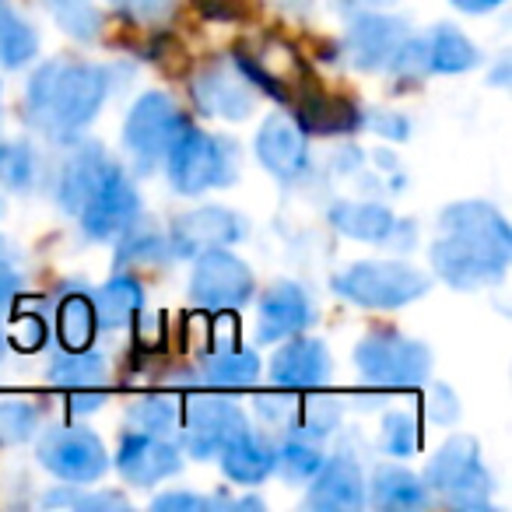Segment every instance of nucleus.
I'll return each mask as SVG.
<instances>
[{
    "mask_svg": "<svg viewBox=\"0 0 512 512\" xmlns=\"http://www.w3.org/2000/svg\"><path fill=\"white\" fill-rule=\"evenodd\" d=\"M113 85V74L92 64H74V60H53L43 64L29 81L25 95V113L36 130H43L53 141L81 134L102 109Z\"/></svg>",
    "mask_w": 512,
    "mask_h": 512,
    "instance_id": "1",
    "label": "nucleus"
},
{
    "mask_svg": "<svg viewBox=\"0 0 512 512\" xmlns=\"http://www.w3.org/2000/svg\"><path fill=\"white\" fill-rule=\"evenodd\" d=\"M169 162V183L179 193L193 197L211 186H228L235 179V144L221 141L204 130L183 127V134L165 151Z\"/></svg>",
    "mask_w": 512,
    "mask_h": 512,
    "instance_id": "2",
    "label": "nucleus"
},
{
    "mask_svg": "<svg viewBox=\"0 0 512 512\" xmlns=\"http://www.w3.org/2000/svg\"><path fill=\"white\" fill-rule=\"evenodd\" d=\"M425 481L456 509H484L491 495V474L481 467V449L470 435H456L435 453Z\"/></svg>",
    "mask_w": 512,
    "mask_h": 512,
    "instance_id": "3",
    "label": "nucleus"
},
{
    "mask_svg": "<svg viewBox=\"0 0 512 512\" xmlns=\"http://www.w3.org/2000/svg\"><path fill=\"white\" fill-rule=\"evenodd\" d=\"M337 295L365 309H400L428 292V278L407 264H355L334 278Z\"/></svg>",
    "mask_w": 512,
    "mask_h": 512,
    "instance_id": "4",
    "label": "nucleus"
},
{
    "mask_svg": "<svg viewBox=\"0 0 512 512\" xmlns=\"http://www.w3.org/2000/svg\"><path fill=\"white\" fill-rule=\"evenodd\" d=\"M355 362L365 383L386 386V390H407V386L425 383L428 369H432V351L397 334H369L358 344Z\"/></svg>",
    "mask_w": 512,
    "mask_h": 512,
    "instance_id": "5",
    "label": "nucleus"
},
{
    "mask_svg": "<svg viewBox=\"0 0 512 512\" xmlns=\"http://www.w3.org/2000/svg\"><path fill=\"white\" fill-rule=\"evenodd\" d=\"M183 127L186 120L176 109V102L162 92H148L130 109L127 127H123V144H127L137 169L151 172L165 158V151L172 148V141L183 134Z\"/></svg>",
    "mask_w": 512,
    "mask_h": 512,
    "instance_id": "6",
    "label": "nucleus"
},
{
    "mask_svg": "<svg viewBox=\"0 0 512 512\" xmlns=\"http://www.w3.org/2000/svg\"><path fill=\"white\" fill-rule=\"evenodd\" d=\"M190 295L207 313H232V309L246 306L249 295H253V274L235 253L207 249V253L197 256Z\"/></svg>",
    "mask_w": 512,
    "mask_h": 512,
    "instance_id": "7",
    "label": "nucleus"
},
{
    "mask_svg": "<svg viewBox=\"0 0 512 512\" xmlns=\"http://www.w3.org/2000/svg\"><path fill=\"white\" fill-rule=\"evenodd\" d=\"M39 463L71 484L95 481L109 467L102 442L85 428H50L39 442Z\"/></svg>",
    "mask_w": 512,
    "mask_h": 512,
    "instance_id": "8",
    "label": "nucleus"
},
{
    "mask_svg": "<svg viewBox=\"0 0 512 512\" xmlns=\"http://www.w3.org/2000/svg\"><path fill=\"white\" fill-rule=\"evenodd\" d=\"M432 267L446 285L460 288V292H474V288L495 285L502 278L505 267H509V256L453 239V235H442L432 246Z\"/></svg>",
    "mask_w": 512,
    "mask_h": 512,
    "instance_id": "9",
    "label": "nucleus"
},
{
    "mask_svg": "<svg viewBox=\"0 0 512 512\" xmlns=\"http://www.w3.org/2000/svg\"><path fill=\"white\" fill-rule=\"evenodd\" d=\"M246 418L242 411L225 397H197L186 400V449L197 460H211L232 439H239L246 432Z\"/></svg>",
    "mask_w": 512,
    "mask_h": 512,
    "instance_id": "10",
    "label": "nucleus"
},
{
    "mask_svg": "<svg viewBox=\"0 0 512 512\" xmlns=\"http://www.w3.org/2000/svg\"><path fill=\"white\" fill-rule=\"evenodd\" d=\"M137 211H141L137 190L113 165V169L106 172V179L99 183V190H95L92 197H88V204L78 211V218H81V225H85L88 239L102 242V239H116V235L127 232L137 221Z\"/></svg>",
    "mask_w": 512,
    "mask_h": 512,
    "instance_id": "11",
    "label": "nucleus"
},
{
    "mask_svg": "<svg viewBox=\"0 0 512 512\" xmlns=\"http://www.w3.org/2000/svg\"><path fill=\"white\" fill-rule=\"evenodd\" d=\"M242 235H246V225L239 214L225 211V207H197V211H186L172 221L169 246L179 256H200L207 249L228 246Z\"/></svg>",
    "mask_w": 512,
    "mask_h": 512,
    "instance_id": "12",
    "label": "nucleus"
},
{
    "mask_svg": "<svg viewBox=\"0 0 512 512\" xmlns=\"http://www.w3.org/2000/svg\"><path fill=\"white\" fill-rule=\"evenodd\" d=\"M116 467L137 488H148L155 481L179 474L183 460H179V449L172 446L162 435H148V432H134L130 428L120 439V456H116Z\"/></svg>",
    "mask_w": 512,
    "mask_h": 512,
    "instance_id": "13",
    "label": "nucleus"
},
{
    "mask_svg": "<svg viewBox=\"0 0 512 512\" xmlns=\"http://www.w3.org/2000/svg\"><path fill=\"white\" fill-rule=\"evenodd\" d=\"M256 158L267 165L278 179H302L309 172V141L302 134L299 120L278 113L256 134Z\"/></svg>",
    "mask_w": 512,
    "mask_h": 512,
    "instance_id": "14",
    "label": "nucleus"
},
{
    "mask_svg": "<svg viewBox=\"0 0 512 512\" xmlns=\"http://www.w3.org/2000/svg\"><path fill=\"white\" fill-rule=\"evenodd\" d=\"M442 235H453V239L474 242V246L495 249L502 256H512V232L509 221L495 211L491 204H477V200H467V204H449L439 218Z\"/></svg>",
    "mask_w": 512,
    "mask_h": 512,
    "instance_id": "15",
    "label": "nucleus"
},
{
    "mask_svg": "<svg viewBox=\"0 0 512 512\" xmlns=\"http://www.w3.org/2000/svg\"><path fill=\"white\" fill-rule=\"evenodd\" d=\"M193 99L204 113L221 120H246L253 113V92L232 64H211L193 78Z\"/></svg>",
    "mask_w": 512,
    "mask_h": 512,
    "instance_id": "16",
    "label": "nucleus"
},
{
    "mask_svg": "<svg viewBox=\"0 0 512 512\" xmlns=\"http://www.w3.org/2000/svg\"><path fill=\"white\" fill-rule=\"evenodd\" d=\"M407 39V25L400 18L386 15H365L355 22V29L344 39V53H348L351 67L358 71H376V67L390 64L393 50Z\"/></svg>",
    "mask_w": 512,
    "mask_h": 512,
    "instance_id": "17",
    "label": "nucleus"
},
{
    "mask_svg": "<svg viewBox=\"0 0 512 512\" xmlns=\"http://www.w3.org/2000/svg\"><path fill=\"white\" fill-rule=\"evenodd\" d=\"M113 169V162L106 158V151L99 144H78L71 155L64 158L60 165V179H57V197H60V207L71 214H78L81 207L88 204L99 183L106 179V172Z\"/></svg>",
    "mask_w": 512,
    "mask_h": 512,
    "instance_id": "18",
    "label": "nucleus"
},
{
    "mask_svg": "<svg viewBox=\"0 0 512 512\" xmlns=\"http://www.w3.org/2000/svg\"><path fill=\"white\" fill-rule=\"evenodd\" d=\"M309 481H313V488H309L313 509L355 512L365 505V477L351 456H337V460L323 463Z\"/></svg>",
    "mask_w": 512,
    "mask_h": 512,
    "instance_id": "19",
    "label": "nucleus"
},
{
    "mask_svg": "<svg viewBox=\"0 0 512 512\" xmlns=\"http://www.w3.org/2000/svg\"><path fill=\"white\" fill-rule=\"evenodd\" d=\"M313 320V306H309L306 292L292 281L274 285L271 292L260 299V320H256V337L264 344H274L281 337L299 334Z\"/></svg>",
    "mask_w": 512,
    "mask_h": 512,
    "instance_id": "20",
    "label": "nucleus"
},
{
    "mask_svg": "<svg viewBox=\"0 0 512 512\" xmlns=\"http://www.w3.org/2000/svg\"><path fill=\"white\" fill-rule=\"evenodd\" d=\"M271 376L281 390H316L330 379V355L320 341H295L274 355Z\"/></svg>",
    "mask_w": 512,
    "mask_h": 512,
    "instance_id": "21",
    "label": "nucleus"
},
{
    "mask_svg": "<svg viewBox=\"0 0 512 512\" xmlns=\"http://www.w3.org/2000/svg\"><path fill=\"white\" fill-rule=\"evenodd\" d=\"M330 221H334L337 232L348 235V239L376 242V246L397 242V232H400L397 218H393L383 204H337L334 211H330Z\"/></svg>",
    "mask_w": 512,
    "mask_h": 512,
    "instance_id": "22",
    "label": "nucleus"
},
{
    "mask_svg": "<svg viewBox=\"0 0 512 512\" xmlns=\"http://www.w3.org/2000/svg\"><path fill=\"white\" fill-rule=\"evenodd\" d=\"M218 456H221V470H225L235 484H260L274 470V449L267 446L260 435L249 432V428L239 439L228 442Z\"/></svg>",
    "mask_w": 512,
    "mask_h": 512,
    "instance_id": "23",
    "label": "nucleus"
},
{
    "mask_svg": "<svg viewBox=\"0 0 512 512\" xmlns=\"http://www.w3.org/2000/svg\"><path fill=\"white\" fill-rule=\"evenodd\" d=\"M372 505L393 512L425 509L428 505V484H421L411 470L404 467H379L372 474Z\"/></svg>",
    "mask_w": 512,
    "mask_h": 512,
    "instance_id": "24",
    "label": "nucleus"
},
{
    "mask_svg": "<svg viewBox=\"0 0 512 512\" xmlns=\"http://www.w3.org/2000/svg\"><path fill=\"white\" fill-rule=\"evenodd\" d=\"M109 376V365L106 355L99 351H57L50 362V383L53 386H64V390H92V386H102Z\"/></svg>",
    "mask_w": 512,
    "mask_h": 512,
    "instance_id": "25",
    "label": "nucleus"
},
{
    "mask_svg": "<svg viewBox=\"0 0 512 512\" xmlns=\"http://www.w3.org/2000/svg\"><path fill=\"white\" fill-rule=\"evenodd\" d=\"M425 43H428V71L435 74H463L481 64L477 46L463 32L449 29V25H439L432 36H425Z\"/></svg>",
    "mask_w": 512,
    "mask_h": 512,
    "instance_id": "26",
    "label": "nucleus"
},
{
    "mask_svg": "<svg viewBox=\"0 0 512 512\" xmlns=\"http://www.w3.org/2000/svg\"><path fill=\"white\" fill-rule=\"evenodd\" d=\"M39 50V36L11 0H0V64L18 71L25 67Z\"/></svg>",
    "mask_w": 512,
    "mask_h": 512,
    "instance_id": "27",
    "label": "nucleus"
},
{
    "mask_svg": "<svg viewBox=\"0 0 512 512\" xmlns=\"http://www.w3.org/2000/svg\"><path fill=\"white\" fill-rule=\"evenodd\" d=\"M95 327L102 330H116L123 327V323L130 320V316L141 309V285H137L134 278H113L109 285H102L99 292H95Z\"/></svg>",
    "mask_w": 512,
    "mask_h": 512,
    "instance_id": "28",
    "label": "nucleus"
},
{
    "mask_svg": "<svg viewBox=\"0 0 512 512\" xmlns=\"http://www.w3.org/2000/svg\"><path fill=\"white\" fill-rule=\"evenodd\" d=\"M43 8L78 43H95L102 36V15L92 0H43Z\"/></svg>",
    "mask_w": 512,
    "mask_h": 512,
    "instance_id": "29",
    "label": "nucleus"
},
{
    "mask_svg": "<svg viewBox=\"0 0 512 512\" xmlns=\"http://www.w3.org/2000/svg\"><path fill=\"white\" fill-rule=\"evenodd\" d=\"M260 376V358L249 355V351H235V348H221L214 351L204 362V383L211 386H249Z\"/></svg>",
    "mask_w": 512,
    "mask_h": 512,
    "instance_id": "30",
    "label": "nucleus"
},
{
    "mask_svg": "<svg viewBox=\"0 0 512 512\" xmlns=\"http://www.w3.org/2000/svg\"><path fill=\"white\" fill-rule=\"evenodd\" d=\"M172 253L169 239L155 228H134L120 235V249H116V264L137 267V264H162L165 256Z\"/></svg>",
    "mask_w": 512,
    "mask_h": 512,
    "instance_id": "31",
    "label": "nucleus"
},
{
    "mask_svg": "<svg viewBox=\"0 0 512 512\" xmlns=\"http://www.w3.org/2000/svg\"><path fill=\"white\" fill-rule=\"evenodd\" d=\"M92 334H95L92 299H85V295H67V299L60 302V341H64V348H71V351L88 348Z\"/></svg>",
    "mask_w": 512,
    "mask_h": 512,
    "instance_id": "32",
    "label": "nucleus"
},
{
    "mask_svg": "<svg viewBox=\"0 0 512 512\" xmlns=\"http://www.w3.org/2000/svg\"><path fill=\"white\" fill-rule=\"evenodd\" d=\"M179 425V407L172 400H162V397H151V400H137L130 407V428L134 432H148V435H162L169 439Z\"/></svg>",
    "mask_w": 512,
    "mask_h": 512,
    "instance_id": "33",
    "label": "nucleus"
},
{
    "mask_svg": "<svg viewBox=\"0 0 512 512\" xmlns=\"http://www.w3.org/2000/svg\"><path fill=\"white\" fill-rule=\"evenodd\" d=\"M39 425V407L25 400H0V446H18L32 439Z\"/></svg>",
    "mask_w": 512,
    "mask_h": 512,
    "instance_id": "34",
    "label": "nucleus"
},
{
    "mask_svg": "<svg viewBox=\"0 0 512 512\" xmlns=\"http://www.w3.org/2000/svg\"><path fill=\"white\" fill-rule=\"evenodd\" d=\"M274 467H281V477H285V481L306 484L309 477L323 467V456H320V449H313L309 442L295 439V442H285L281 453H274Z\"/></svg>",
    "mask_w": 512,
    "mask_h": 512,
    "instance_id": "35",
    "label": "nucleus"
},
{
    "mask_svg": "<svg viewBox=\"0 0 512 512\" xmlns=\"http://www.w3.org/2000/svg\"><path fill=\"white\" fill-rule=\"evenodd\" d=\"M421 446V428L414 414H390L383 421V449L390 456H411Z\"/></svg>",
    "mask_w": 512,
    "mask_h": 512,
    "instance_id": "36",
    "label": "nucleus"
},
{
    "mask_svg": "<svg viewBox=\"0 0 512 512\" xmlns=\"http://www.w3.org/2000/svg\"><path fill=\"white\" fill-rule=\"evenodd\" d=\"M0 179L11 190H25L36 179V158L25 144H0Z\"/></svg>",
    "mask_w": 512,
    "mask_h": 512,
    "instance_id": "37",
    "label": "nucleus"
},
{
    "mask_svg": "<svg viewBox=\"0 0 512 512\" xmlns=\"http://www.w3.org/2000/svg\"><path fill=\"white\" fill-rule=\"evenodd\" d=\"M337 418H341V407L327 397H313L302 404V414H299V432L306 439H323L337 428Z\"/></svg>",
    "mask_w": 512,
    "mask_h": 512,
    "instance_id": "38",
    "label": "nucleus"
},
{
    "mask_svg": "<svg viewBox=\"0 0 512 512\" xmlns=\"http://www.w3.org/2000/svg\"><path fill=\"white\" fill-rule=\"evenodd\" d=\"M211 505H228V509H232V502L193 495V491H172V495L155 498V509L158 512H204V509H211Z\"/></svg>",
    "mask_w": 512,
    "mask_h": 512,
    "instance_id": "39",
    "label": "nucleus"
},
{
    "mask_svg": "<svg viewBox=\"0 0 512 512\" xmlns=\"http://www.w3.org/2000/svg\"><path fill=\"white\" fill-rule=\"evenodd\" d=\"M11 341H15V348H22V351L43 348V341H46L43 320H39V316H22V320H15V327H11Z\"/></svg>",
    "mask_w": 512,
    "mask_h": 512,
    "instance_id": "40",
    "label": "nucleus"
},
{
    "mask_svg": "<svg viewBox=\"0 0 512 512\" xmlns=\"http://www.w3.org/2000/svg\"><path fill=\"white\" fill-rule=\"evenodd\" d=\"M113 4H120L127 15H134L137 22H144V25L162 22L172 11V0H113Z\"/></svg>",
    "mask_w": 512,
    "mask_h": 512,
    "instance_id": "41",
    "label": "nucleus"
},
{
    "mask_svg": "<svg viewBox=\"0 0 512 512\" xmlns=\"http://www.w3.org/2000/svg\"><path fill=\"white\" fill-rule=\"evenodd\" d=\"M456 414H460V404H456L453 390H449V386H432V400H428V418L439 421V425H449V421H456Z\"/></svg>",
    "mask_w": 512,
    "mask_h": 512,
    "instance_id": "42",
    "label": "nucleus"
},
{
    "mask_svg": "<svg viewBox=\"0 0 512 512\" xmlns=\"http://www.w3.org/2000/svg\"><path fill=\"white\" fill-rule=\"evenodd\" d=\"M46 502H74L81 509H127L120 495H95V498H67V495H50Z\"/></svg>",
    "mask_w": 512,
    "mask_h": 512,
    "instance_id": "43",
    "label": "nucleus"
},
{
    "mask_svg": "<svg viewBox=\"0 0 512 512\" xmlns=\"http://www.w3.org/2000/svg\"><path fill=\"white\" fill-rule=\"evenodd\" d=\"M15 295H18V278H15V274H8V271H0V313L15 302Z\"/></svg>",
    "mask_w": 512,
    "mask_h": 512,
    "instance_id": "44",
    "label": "nucleus"
},
{
    "mask_svg": "<svg viewBox=\"0 0 512 512\" xmlns=\"http://www.w3.org/2000/svg\"><path fill=\"white\" fill-rule=\"evenodd\" d=\"M453 4L467 15H484V11H495L502 0H453Z\"/></svg>",
    "mask_w": 512,
    "mask_h": 512,
    "instance_id": "45",
    "label": "nucleus"
},
{
    "mask_svg": "<svg viewBox=\"0 0 512 512\" xmlns=\"http://www.w3.org/2000/svg\"><path fill=\"white\" fill-rule=\"evenodd\" d=\"M337 4H344L341 11H372V8H383V4H390V0H337Z\"/></svg>",
    "mask_w": 512,
    "mask_h": 512,
    "instance_id": "46",
    "label": "nucleus"
},
{
    "mask_svg": "<svg viewBox=\"0 0 512 512\" xmlns=\"http://www.w3.org/2000/svg\"><path fill=\"white\" fill-rule=\"evenodd\" d=\"M102 404V397L99 393H78V397H74V411H95V407Z\"/></svg>",
    "mask_w": 512,
    "mask_h": 512,
    "instance_id": "47",
    "label": "nucleus"
},
{
    "mask_svg": "<svg viewBox=\"0 0 512 512\" xmlns=\"http://www.w3.org/2000/svg\"><path fill=\"white\" fill-rule=\"evenodd\" d=\"M4 351H8V344H4V334H0V358H4Z\"/></svg>",
    "mask_w": 512,
    "mask_h": 512,
    "instance_id": "48",
    "label": "nucleus"
}]
</instances>
